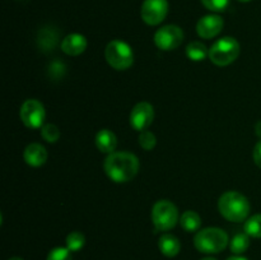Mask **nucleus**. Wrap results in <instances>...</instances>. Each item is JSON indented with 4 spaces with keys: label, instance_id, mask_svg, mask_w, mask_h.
I'll use <instances>...</instances> for the list:
<instances>
[{
    "label": "nucleus",
    "instance_id": "7ed1b4c3",
    "mask_svg": "<svg viewBox=\"0 0 261 260\" xmlns=\"http://www.w3.org/2000/svg\"><path fill=\"white\" fill-rule=\"evenodd\" d=\"M228 244V235L217 227H208L194 237V245L196 249L204 254H217L226 249Z\"/></svg>",
    "mask_w": 261,
    "mask_h": 260
},
{
    "label": "nucleus",
    "instance_id": "c756f323",
    "mask_svg": "<svg viewBox=\"0 0 261 260\" xmlns=\"http://www.w3.org/2000/svg\"><path fill=\"white\" fill-rule=\"evenodd\" d=\"M9 260H23V259H20V257H18V256H14V257H10Z\"/></svg>",
    "mask_w": 261,
    "mask_h": 260
},
{
    "label": "nucleus",
    "instance_id": "423d86ee",
    "mask_svg": "<svg viewBox=\"0 0 261 260\" xmlns=\"http://www.w3.org/2000/svg\"><path fill=\"white\" fill-rule=\"evenodd\" d=\"M152 221L158 231H170L178 221V211L170 200H160L153 205Z\"/></svg>",
    "mask_w": 261,
    "mask_h": 260
},
{
    "label": "nucleus",
    "instance_id": "5701e85b",
    "mask_svg": "<svg viewBox=\"0 0 261 260\" xmlns=\"http://www.w3.org/2000/svg\"><path fill=\"white\" fill-rule=\"evenodd\" d=\"M155 143H157V139H155V135L153 134V133L148 132V130L140 132V135H139L140 147L144 148L145 150H152L153 148L155 147Z\"/></svg>",
    "mask_w": 261,
    "mask_h": 260
},
{
    "label": "nucleus",
    "instance_id": "bb28decb",
    "mask_svg": "<svg viewBox=\"0 0 261 260\" xmlns=\"http://www.w3.org/2000/svg\"><path fill=\"white\" fill-rule=\"evenodd\" d=\"M255 132H256L257 137L261 138V121H259L256 124V126H255Z\"/></svg>",
    "mask_w": 261,
    "mask_h": 260
},
{
    "label": "nucleus",
    "instance_id": "412c9836",
    "mask_svg": "<svg viewBox=\"0 0 261 260\" xmlns=\"http://www.w3.org/2000/svg\"><path fill=\"white\" fill-rule=\"evenodd\" d=\"M84 244H86V237L82 232L74 231L66 237V249L70 251H79L84 246Z\"/></svg>",
    "mask_w": 261,
    "mask_h": 260
},
{
    "label": "nucleus",
    "instance_id": "393cba45",
    "mask_svg": "<svg viewBox=\"0 0 261 260\" xmlns=\"http://www.w3.org/2000/svg\"><path fill=\"white\" fill-rule=\"evenodd\" d=\"M204 7L212 12H222L229 4V0H201Z\"/></svg>",
    "mask_w": 261,
    "mask_h": 260
},
{
    "label": "nucleus",
    "instance_id": "7c9ffc66",
    "mask_svg": "<svg viewBox=\"0 0 261 260\" xmlns=\"http://www.w3.org/2000/svg\"><path fill=\"white\" fill-rule=\"evenodd\" d=\"M240 2H242V3H247V2H251V0H240Z\"/></svg>",
    "mask_w": 261,
    "mask_h": 260
},
{
    "label": "nucleus",
    "instance_id": "f257e3e1",
    "mask_svg": "<svg viewBox=\"0 0 261 260\" xmlns=\"http://www.w3.org/2000/svg\"><path fill=\"white\" fill-rule=\"evenodd\" d=\"M103 168L110 180L117 184L127 183L137 176L139 160L129 152H114L105 160Z\"/></svg>",
    "mask_w": 261,
    "mask_h": 260
},
{
    "label": "nucleus",
    "instance_id": "ddd939ff",
    "mask_svg": "<svg viewBox=\"0 0 261 260\" xmlns=\"http://www.w3.org/2000/svg\"><path fill=\"white\" fill-rule=\"evenodd\" d=\"M24 161L32 167H40L47 161V152L45 147L38 143H32L24 149Z\"/></svg>",
    "mask_w": 261,
    "mask_h": 260
},
{
    "label": "nucleus",
    "instance_id": "aec40b11",
    "mask_svg": "<svg viewBox=\"0 0 261 260\" xmlns=\"http://www.w3.org/2000/svg\"><path fill=\"white\" fill-rule=\"evenodd\" d=\"M56 40H58V35H56L53 28H43L42 31H40L38 42H40V46H42V47H47L48 50L50 48L53 50L55 47Z\"/></svg>",
    "mask_w": 261,
    "mask_h": 260
},
{
    "label": "nucleus",
    "instance_id": "a878e982",
    "mask_svg": "<svg viewBox=\"0 0 261 260\" xmlns=\"http://www.w3.org/2000/svg\"><path fill=\"white\" fill-rule=\"evenodd\" d=\"M252 157H254L255 163H256V165L261 168V140L260 142H257V144L255 145L254 154H252Z\"/></svg>",
    "mask_w": 261,
    "mask_h": 260
},
{
    "label": "nucleus",
    "instance_id": "1a4fd4ad",
    "mask_svg": "<svg viewBox=\"0 0 261 260\" xmlns=\"http://www.w3.org/2000/svg\"><path fill=\"white\" fill-rule=\"evenodd\" d=\"M168 13L167 0H144L142 5V19L149 25H157L163 22Z\"/></svg>",
    "mask_w": 261,
    "mask_h": 260
},
{
    "label": "nucleus",
    "instance_id": "cd10ccee",
    "mask_svg": "<svg viewBox=\"0 0 261 260\" xmlns=\"http://www.w3.org/2000/svg\"><path fill=\"white\" fill-rule=\"evenodd\" d=\"M227 260H247V259L246 257H242V256H231V257H228Z\"/></svg>",
    "mask_w": 261,
    "mask_h": 260
},
{
    "label": "nucleus",
    "instance_id": "dca6fc26",
    "mask_svg": "<svg viewBox=\"0 0 261 260\" xmlns=\"http://www.w3.org/2000/svg\"><path fill=\"white\" fill-rule=\"evenodd\" d=\"M181 227L188 232L198 231L199 227L201 226V218L196 212L188 211L181 216L180 218Z\"/></svg>",
    "mask_w": 261,
    "mask_h": 260
},
{
    "label": "nucleus",
    "instance_id": "9b49d317",
    "mask_svg": "<svg viewBox=\"0 0 261 260\" xmlns=\"http://www.w3.org/2000/svg\"><path fill=\"white\" fill-rule=\"evenodd\" d=\"M223 24V18L219 17V15H205V17L199 19L198 24H196V32H198V35L200 37L209 40V38L216 37L217 35L221 33Z\"/></svg>",
    "mask_w": 261,
    "mask_h": 260
},
{
    "label": "nucleus",
    "instance_id": "4468645a",
    "mask_svg": "<svg viewBox=\"0 0 261 260\" xmlns=\"http://www.w3.org/2000/svg\"><path fill=\"white\" fill-rule=\"evenodd\" d=\"M96 145L99 152L102 153H111L115 152L117 145V138L111 130L102 129L97 133L96 135Z\"/></svg>",
    "mask_w": 261,
    "mask_h": 260
},
{
    "label": "nucleus",
    "instance_id": "39448f33",
    "mask_svg": "<svg viewBox=\"0 0 261 260\" xmlns=\"http://www.w3.org/2000/svg\"><path fill=\"white\" fill-rule=\"evenodd\" d=\"M105 56L110 65L116 70H126L133 65L134 54L126 42L120 40H114L106 46Z\"/></svg>",
    "mask_w": 261,
    "mask_h": 260
},
{
    "label": "nucleus",
    "instance_id": "2eb2a0df",
    "mask_svg": "<svg viewBox=\"0 0 261 260\" xmlns=\"http://www.w3.org/2000/svg\"><path fill=\"white\" fill-rule=\"evenodd\" d=\"M158 246H160L161 252L167 257L176 256L181 250V244L177 237L170 233H166L161 237Z\"/></svg>",
    "mask_w": 261,
    "mask_h": 260
},
{
    "label": "nucleus",
    "instance_id": "a211bd4d",
    "mask_svg": "<svg viewBox=\"0 0 261 260\" xmlns=\"http://www.w3.org/2000/svg\"><path fill=\"white\" fill-rule=\"evenodd\" d=\"M231 251L233 254H242L246 251L250 246V239L247 233H237L234 235L233 239L231 240Z\"/></svg>",
    "mask_w": 261,
    "mask_h": 260
},
{
    "label": "nucleus",
    "instance_id": "c85d7f7f",
    "mask_svg": "<svg viewBox=\"0 0 261 260\" xmlns=\"http://www.w3.org/2000/svg\"><path fill=\"white\" fill-rule=\"evenodd\" d=\"M201 260H217V259H214V257L208 256V257H204V259H201Z\"/></svg>",
    "mask_w": 261,
    "mask_h": 260
},
{
    "label": "nucleus",
    "instance_id": "f8f14e48",
    "mask_svg": "<svg viewBox=\"0 0 261 260\" xmlns=\"http://www.w3.org/2000/svg\"><path fill=\"white\" fill-rule=\"evenodd\" d=\"M87 48V40L83 35L71 33L61 41V50L70 56H78Z\"/></svg>",
    "mask_w": 261,
    "mask_h": 260
},
{
    "label": "nucleus",
    "instance_id": "f3484780",
    "mask_svg": "<svg viewBox=\"0 0 261 260\" xmlns=\"http://www.w3.org/2000/svg\"><path fill=\"white\" fill-rule=\"evenodd\" d=\"M186 55L190 60L201 61L206 58V55H209V51H206L204 43L194 41V42H190L186 46Z\"/></svg>",
    "mask_w": 261,
    "mask_h": 260
},
{
    "label": "nucleus",
    "instance_id": "4be33fe9",
    "mask_svg": "<svg viewBox=\"0 0 261 260\" xmlns=\"http://www.w3.org/2000/svg\"><path fill=\"white\" fill-rule=\"evenodd\" d=\"M41 135H42V138L46 142L55 143L58 142V139L60 138V130H59V127L54 124L43 125L42 129H41Z\"/></svg>",
    "mask_w": 261,
    "mask_h": 260
},
{
    "label": "nucleus",
    "instance_id": "20e7f679",
    "mask_svg": "<svg viewBox=\"0 0 261 260\" xmlns=\"http://www.w3.org/2000/svg\"><path fill=\"white\" fill-rule=\"evenodd\" d=\"M240 55V43L233 37H224L217 41L209 50V59L218 66L233 63Z\"/></svg>",
    "mask_w": 261,
    "mask_h": 260
},
{
    "label": "nucleus",
    "instance_id": "0eeeda50",
    "mask_svg": "<svg viewBox=\"0 0 261 260\" xmlns=\"http://www.w3.org/2000/svg\"><path fill=\"white\" fill-rule=\"evenodd\" d=\"M20 120L30 129H38L45 121V107L37 99H27L20 107Z\"/></svg>",
    "mask_w": 261,
    "mask_h": 260
},
{
    "label": "nucleus",
    "instance_id": "b1692460",
    "mask_svg": "<svg viewBox=\"0 0 261 260\" xmlns=\"http://www.w3.org/2000/svg\"><path fill=\"white\" fill-rule=\"evenodd\" d=\"M47 260H73L70 250L65 247H55L47 255Z\"/></svg>",
    "mask_w": 261,
    "mask_h": 260
},
{
    "label": "nucleus",
    "instance_id": "6ab92c4d",
    "mask_svg": "<svg viewBox=\"0 0 261 260\" xmlns=\"http://www.w3.org/2000/svg\"><path fill=\"white\" fill-rule=\"evenodd\" d=\"M245 233L255 239H261V214H255L245 223Z\"/></svg>",
    "mask_w": 261,
    "mask_h": 260
},
{
    "label": "nucleus",
    "instance_id": "f03ea898",
    "mask_svg": "<svg viewBox=\"0 0 261 260\" xmlns=\"http://www.w3.org/2000/svg\"><path fill=\"white\" fill-rule=\"evenodd\" d=\"M218 208L222 216L231 222H242L250 213V203L239 191H227L219 198Z\"/></svg>",
    "mask_w": 261,
    "mask_h": 260
},
{
    "label": "nucleus",
    "instance_id": "9d476101",
    "mask_svg": "<svg viewBox=\"0 0 261 260\" xmlns=\"http://www.w3.org/2000/svg\"><path fill=\"white\" fill-rule=\"evenodd\" d=\"M154 120V109L148 102H139L130 114V125L138 132H144Z\"/></svg>",
    "mask_w": 261,
    "mask_h": 260
},
{
    "label": "nucleus",
    "instance_id": "6e6552de",
    "mask_svg": "<svg viewBox=\"0 0 261 260\" xmlns=\"http://www.w3.org/2000/svg\"><path fill=\"white\" fill-rule=\"evenodd\" d=\"M184 40V32L178 25L168 24L160 28L154 35V43L160 50L171 51L177 48Z\"/></svg>",
    "mask_w": 261,
    "mask_h": 260
}]
</instances>
